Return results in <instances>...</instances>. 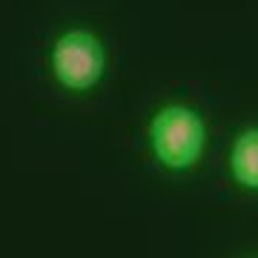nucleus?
<instances>
[{"label":"nucleus","instance_id":"obj_1","mask_svg":"<svg viewBox=\"0 0 258 258\" xmlns=\"http://www.w3.org/2000/svg\"><path fill=\"white\" fill-rule=\"evenodd\" d=\"M152 149L161 158V164L169 169H186L201 158L204 149V123L192 109L186 106H164L152 118L149 126Z\"/></svg>","mask_w":258,"mask_h":258},{"label":"nucleus","instance_id":"obj_2","mask_svg":"<svg viewBox=\"0 0 258 258\" xmlns=\"http://www.w3.org/2000/svg\"><path fill=\"white\" fill-rule=\"evenodd\" d=\"M52 69L66 89H89L103 75V46L92 32H66L52 49Z\"/></svg>","mask_w":258,"mask_h":258},{"label":"nucleus","instance_id":"obj_3","mask_svg":"<svg viewBox=\"0 0 258 258\" xmlns=\"http://www.w3.org/2000/svg\"><path fill=\"white\" fill-rule=\"evenodd\" d=\"M232 172L244 186L258 189V129H247L232 147Z\"/></svg>","mask_w":258,"mask_h":258}]
</instances>
